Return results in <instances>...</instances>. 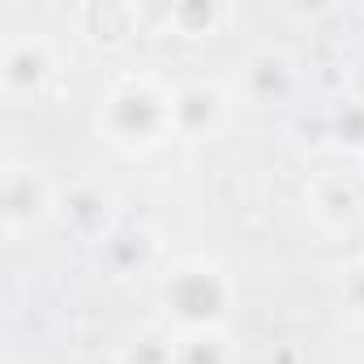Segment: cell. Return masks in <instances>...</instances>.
Returning <instances> with one entry per match:
<instances>
[{"label":"cell","instance_id":"1","mask_svg":"<svg viewBox=\"0 0 364 364\" xmlns=\"http://www.w3.org/2000/svg\"><path fill=\"white\" fill-rule=\"evenodd\" d=\"M99 137L124 159H146L171 141V82L159 73H124L107 86L95 112Z\"/></svg>","mask_w":364,"mask_h":364},{"label":"cell","instance_id":"2","mask_svg":"<svg viewBox=\"0 0 364 364\" xmlns=\"http://www.w3.org/2000/svg\"><path fill=\"white\" fill-rule=\"evenodd\" d=\"M236 300H240L236 279L210 257H176L159 274V309L171 334L223 330L236 313Z\"/></svg>","mask_w":364,"mask_h":364},{"label":"cell","instance_id":"3","mask_svg":"<svg viewBox=\"0 0 364 364\" xmlns=\"http://www.w3.org/2000/svg\"><path fill=\"white\" fill-rule=\"evenodd\" d=\"M60 198L65 189L39 159L9 154L0 167V228H5V240L18 245L26 236H39L52 219H60Z\"/></svg>","mask_w":364,"mask_h":364},{"label":"cell","instance_id":"4","mask_svg":"<svg viewBox=\"0 0 364 364\" xmlns=\"http://www.w3.org/2000/svg\"><path fill=\"white\" fill-rule=\"evenodd\" d=\"M60 77V52L39 31H14L0 43V95L14 107L43 103Z\"/></svg>","mask_w":364,"mask_h":364},{"label":"cell","instance_id":"5","mask_svg":"<svg viewBox=\"0 0 364 364\" xmlns=\"http://www.w3.org/2000/svg\"><path fill=\"white\" fill-rule=\"evenodd\" d=\"M236 95L232 86L215 82V77H189V82H171V137L198 146V141H215L228 120H232Z\"/></svg>","mask_w":364,"mask_h":364},{"label":"cell","instance_id":"6","mask_svg":"<svg viewBox=\"0 0 364 364\" xmlns=\"http://www.w3.org/2000/svg\"><path fill=\"white\" fill-rule=\"evenodd\" d=\"M296 77H300L296 56L283 43H262V48L245 52V60L236 65L232 95L245 99L249 107H274V103H287L291 99Z\"/></svg>","mask_w":364,"mask_h":364},{"label":"cell","instance_id":"7","mask_svg":"<svg viewBox=\"0 0 364 364\" xmlns=\"http://www.w3.org/2000/svg\"><path fill=\"white\" fill-rule=\"evenodd\" d=\"M120 206H116V193L103 185V180H77V185L65 189L60 198V223L82 236V240H107L120 223H116Z\"/></svg>","mask_w":364,"mask_h":364},{"label":"cell","instance_id":"8","mask_svg":"<svg viewBox=\"0 0 364 364\" xmlns=\"http://www.w3.org/2000/svg\"><path fill=\"white\" fill-rule=\"evenodd\" d=\"M77 31L86 43L95 48H124L141 22V14L133 5H112V0H90V5H77Z\"/></svg>","mask_w":364,"mask_h":364},{"label":"cell","instance_id":"9","mask_svg":"<svg viewBox=\"0 0 364 364\" xmlns=\"http://www.w3.org/2000/svg\"><path fill=\"white\" fill-rule=\"evenodd\" d=\"M309 215H313L321 228H330V232L351 228L355 215H360V193H355V185H351V180H343V176H321L317 185L309 189Z\"/></svg>","mask_w":364,"mask_h":364},{"label":"cell","instance_id":"10","mask_svg":"<svg viewBox=\"0 0 364 364\" xmlns=\"http://www.w3.org/2000/svg\"><path fill=\"white\" fill-rule=\"evenodd\" d=\"M326 133H330V146L360 159L364 163V99L360 95H347L330 107L326 116Z\"/></svg>","mask_w":364,"mask_h":364},{"label":"cell","instance_id":"11","mask_svg":"<svg viewBox=\"0 0 364 364\" xmlns=\"http://www.w3.org/2000/svg\"><path fill=\"white\" fill-rule=\"evenodd\" d=\"M176 364H236V343H232L228 326L176 334Z\"/></svg>","mask_w":364,"mask_h":364},{"label":"cell","instance_id":"12","mask_svg":"<svg viewBox=\"0 0 364 364\" xmlns=\"http://www.w3.org/2000/svg\"><path fill=\"white\" fill-rule=\"evenodd\" d=\"M232 18L228 5H215V0H185V5H171L167 9V26L185 39H202V35H215L223 22Z\"/></svg>","mask_w":364,"mask_h":364},{"label":"cell","instance_id":"13","mask_svg":"<svg viewBox=\"0 0 364 364\" xmlns=\"http://www.w3.org/2000/svg\"><path fill=\"white\" fill-rule=\"evenodd\" d=\"M116 364H176V334L167 326H146L120 343Z\"/></svg>","mask_w":364,"mask_h":364},{"label":"cell","instance_id":"14","mask_svg":"<svg viewBox=\"0 0 364 364\" xmlns=\"http://www.w3.org/2000/svg\"><path fill=\"white\" fill-rule=\"evenodd\" d=\"M99 257L107 262L112 274H137L146 266V257H150V240H141L137 232L116 228L107 240H99Z\"/></svg>","mask_w":364,"mask_h":364},{"label":"cell","instance_id":"15","mask_svg":"<svg viewBox=\"0 0 364 364\" xmlns=\"http://www.w3.org/2000/svg\"><path fill=\"white\" fill-rule=\"evenodd\" d=\"M338 309H343L347 321L364 326V257L343 266V274H338Z\"/></svg>","mask_w":364,"mask_h":364},{"label":"cell","instance_id":"16","mask_svg":"<svg viewBox=\"0 0 364 364\" xmlns=\"http://www.w3.org/2000/svg\"><path fill=\"white\" fill-rule=\"evenodd\" d=\"M270 364H300V351H296V347H283V351H279Z\"/></svg>","mask_w":364,"mask_h":364}]
</instances>
